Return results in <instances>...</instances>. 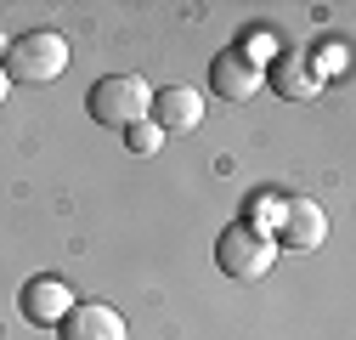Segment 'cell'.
Here are the masks:
<instances>
[{
    "mask_svg": "<svg viewBox=\"0 0 356 340\" xmlns=\"http://www.w3.org/2000/svg\"><path fill=\"white\" fill-rule=\"evenodd\" d=\"M85 108H91L97 125H113V131H130L153 114V85L142 74H102L91 91H85Z\"/></svg>",
    "mask_w": 356,
    "mask_h": 340,
    "instance_id": "obj_1",
    "label": "cell"
},
{
    "mask_svg": "<svg viewBox=\"0 0 356 340\" xmlns=\"http://www.w3.org/2000/svg\"><path fill=\"white\" fill-rule=\"evenodd\" d=\"M68 63H74L68 40L57 29H29V34H17L6 46V63L0 68H6V79H17V85H51Z\"/></svg>",
    "mask_w": 356,
    "mask_h": 340,
    "instance_id": "obj_2",
    "label": "cell"
},
{
    "mask_svg": "<svg viewBox=\"0 0 356 340\" xmlns=\"http://www.w3.org/2000/svg\"><path fill=\"white\" fill-rule=\"evenodd\" d=\"M215 267L227 272L232 284H260L266 272L277 267V238L272 233H254L249 222H238V227H227L215 238Z\"/></svg>",
    "mask_w": 356,
    "mask_h": 340,
    "instance_id": "obj_3",
    "label": "cell"
},
{
    "mask_svg": "<svg viewBox=\"0 0 356 340\" xmlns=\"http://www.w3.org/2000/svg\"><path fill=\"white\" fill-rule=\"evenodd\" d=\"M277 249H317L323 238H328V216H323V204L317 199H305V193H294V199H283V216H277Z\"/></svg>",
    "mask_w": 356,
    "mask_h": 340,
    "instance_id": "obj_4",
    "label": "cell"
},
{
    "mask_svg": "<svg viewBox=\"0 0 356 340\" xmlns=\"http://www.w3.org/2000/svg\"><path fill=\"white\" fill-rule=\"evenodd\" d=\"M23 318L34 323V329H57L68 312H74V289L57 278V272H40V278H29L23 284Z\"/></svg>",
    "mask_w": 356,
    "mask_h": 340,
    "instance_id": "obj_5",
    "label": "cell"
},
{
    "mask_svg": "<svg viewBox=\"0 0 356 340\" xmlns=\"http://www.w3.org/2000/svg\"><path fill=\"white\" fill-rule=\"evenodd\" d=\"M260 85H266V68H254L249 52H220V57L209 63V91H215L220 102H254Z\"/></svg>",
    "mask_w": 356,
    "mask_h": 340,
    "instance_id": "obj_6",
    "label": "cell"
},
{
    "mask_svg": "<svg viewBox=\"0 0 356 340\" xmlns=\"http://www.w3.org/2000/svg\"><path fill=\"white\" fill-rule=\"evenodd\" d=\"M164 137H187L204 125V97L193 91V85H164V91H153V114H147Z\"/></svg>",
    "mask_w": 356,
    "mask_h": 340,
    "instance_id": "obj_7",
    "label": "cell"
},
{
    "mask_svg": "<svg viewBox=\"0 0 356 340\" xmlns=\"http://www.w3.org/2000/svg\"><path fill=\"white\" fill-rule=\"evenodd\" d=\"M57 334L63 340H130L124 318L113 307H102V301H74V312L57 323Z\"/></svg>",
    "mask_w": 356,
    "mask_h": 340,
    "instance_id": "obj_8",
    "label": "cell"
},
{
    "mask_svg": "<svg viewBox=\"0 0 356 340\" xmlns=\"http://www.w3.org/2000/svg\"><path fill=\"white\" fill-rule=\"evenodd\" d=\"M272 85H277V97H283V102H317V97H323V79H317V68H311V57H305L300 46L277 57Z\"/></svg>",
    "mask_w": 356,
    "mask_h": 340,
    "instance_id": "obj_9",
    "label": "cell"
},
{
    "mask_svg": "<svg viewBox=\"0 0 356 340\" xmlns=\"http://www.w3.org/2000/svg\"><path fill=\"white\" fill-rule=\"evenodd\" d=\"M311 57V68H317V79L328 85L334 74H345V57H350V46H345V40H328V46H317V52H305Z\"/></svg>",
    "mask_w": 356,
    "mask_h": 340,
    "instance_id": "obj_10",
    "label": "cell"
},
{
    "mask_svg": "<svg viewBox=\"0 0 356 340\" xmlns=\"http://www.w3.org/2000/svg\"><path fill=\"white\" fill-rule=\"evenodd\" d=\"M159 142H164V131H159L153 119H142V125H130V131H124V148H130V153H142V159L159 153Z\"/></svg>",
    "mask_w": 356,
    "mask_h": 340,
    "instance_id": "obj_11",
    "label": "cell"
},
{
    "mask_svg": "<svg viewBox=\"0 0 356 340\" xmlns=\"http://www.w3.org/2000/svg\"><path fill=\"white\" fill-rule=\"evenodd\" d=\"M6 91H12V79H6V68H0V102H6Z\"/></svg>",
    "mask_w": 356,
    "mask_h": 340,
    "instance_id": "obj_12",
    "label": "cell"
},
{
    "mask_svg": "<svg viewBox=\"0 0 356 340\" xmlns=\"http://www.w3.org/2000/svg\"><path fill=\"white\" fill-rule=\"evenodd\" d=\"M0 52H6V34H0Z\"/></svg>",
    "mask_w": 356,
    "mask_h": 340,
    "instance_id": "obj_13",
    "label": "cell"
}]
</instances>
